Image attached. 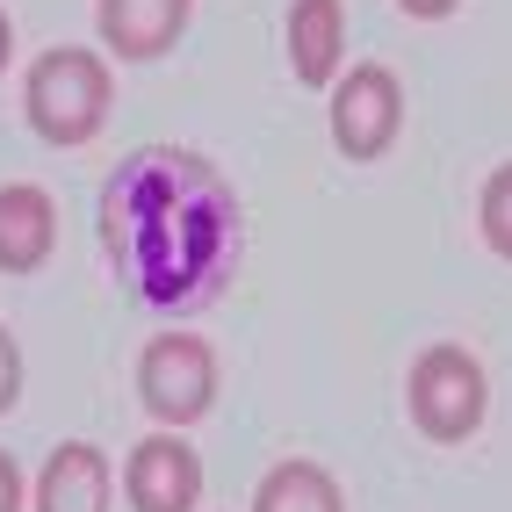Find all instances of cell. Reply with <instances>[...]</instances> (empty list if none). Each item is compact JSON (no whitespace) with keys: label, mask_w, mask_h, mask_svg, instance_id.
<instances>
[{"label":"cell","mask_w":512,"mask_h":512,"mask_svg":"<svg viewBox=\"0 0 512 512\" xmlns=\"http://www.w3.org/2000/svg\"><path fill=\"white\" fill-rule=\"evenodd\" d=\"M231 238H238L231 188L202 152L145 145L101 188V246L145 303H166V311L195 303L224 275Z\"/></svg>","instance_id":"1"},{"label":"cell","mask_w":512,"mask_h":512,"mask_svg":"<svg viewBox=\"0 0 512 512\" xmlns=\"http://www.w3.org/2000/svg\"><path fill=\"white\" fill-rule=\"evenodd\" d=\"M22 109L37 123L44 145H87L101 116H109V65L80 44H58L29 65V87H22Z\"/></svg>","instance_id":"2"},{"label":"cell","mask_w":512,"mask_h":512,"mask_svg":"<svg viewBox=\"0 0 512 512\" xmlns=\"http://www.w3.org/2000/svg\"><path fill=\"white\" fill-rule=\"evenodd\" d=\"M404 397H412V419L426 440H440V448H455V440H469L476 426H484V361H476L469 347H426L412 361V383H404Z\"/></svg>","instance_id":"3"},{"label":"cell","mask_w":512,"mask_h":512,"mask_svg":"<svg viewBox=\"0 0 512 512\" xmlns=\"http://www.w3.org/2000/svg\"><path fill=\"white\" fill-rule=\"evenodd\" d=\"M138 397L159 426H195L217 404V354L195 332H159L138 354Z\"/></svg>","instance_id":"4"},{"label":"cell","mask_w":512,"mask_h":512,"mask_svg":"<svg viewBox=\"0 0 512 512\" xmlns=\"http://www.w3.org/2000/svg\"><path fill=\"white\" fill-rule=\"evenodd\" d=\"M397 123H404V87H397L390 65H354L332 87V138L347 159H383Z\"/></svg>","instance_id":"5"},{"label":"cell","mask_w":512,"mask_h":512,"mask_svg":"<svg viewBox=\"0 0 512 512\" xmlns=\"http://www.w3.org/2000/svg\"><path fill=\"white\" fill-rule=\"evenodd\" d=\"M123 491L138 512H195L202 505V455L181 433H152L123 462Z\"/></svg>","instance_id":"6"},{"label":"cell","mask_w":512,"mask_h":512,"mask_svg":"<svg viewBox=\"0 0 512 512\" xmlns=\"http://www.w3.org/2000/svg\"><path fill=\"white\" fill-rule=\"evenodd\" d=\"M109 498H116L109 455L94 440H58L37 476V512H109Z\"/></svg>","instance_id":"7"},{"label":"cell","mask_w":512,"mask_h":512,"mask_svg":"<svg viewBox=\"0 0 512 512\" xmlns=\"http://www.w3.org/2000/svg\"><path fill=\"white\" fill-rule=\"evenodd\" d=\"M51 246H58L51 195L29 188V181H8L0 188V267H8V275H37L51 260Z\"/></svg>","instance_id":"8"},{"label":"cell","mask_w":512,"mask_h":512,"mask_svg":"<svg viewBox=\"0 0 512 512\" xmlns=\"http://www.w3.org/2000/svg\"><path fill=\"white\" fill-rule=\"evenodd\" d=\"M195 0H101V37L116 58H159L181 44Z\"/></svg>","instance_id":"9"},{"label":"cell","mask_w":512,"mask_h":512,"mask_svg":"<svg viewBox=\"0 0 512 512\" xmlns=\"http://www.w3.org/2000/svg\"><path fill=\"white\" fill-rule=\"evenodd\" d=\"M339 51H347V8L339 0H296L289 8V65L303 87H325Z\"/></svg>","instance_id":"10"},{"label":"cell","mask_w":512,"mask_h":512,"mask_svg":"<svg viewBox=\"0 0 512 512\" xmlns=\"http://www.w3.org/2000/svg\"><path fill=\"white\" fill-rule=\"evenodd\" d=\"M253 512H347V498L318 462H275L253 491Z\"/></svg>","instance_id":"11"},{"label":"cell","mask_w":512,"mask_h":512,"mask_svg":"<svg viewBox=\"0 0 512 512\" xmlns=\"http://www.w3.org/2000/svg\"><path fill=\"white\" fill-rule=\"evenodd\" d=\"M476 217H484L491 253H498V260H512V159L484 181V202H476Z\"/></svg>","instance_id":"12"},{"label":"cell","mask_w":512,"mask_h":512,"mask_svg":"<svg viewBox=\"0 0 512 512\" xmlns=\"http://www.w3.org/2000/svg\"><path fill=\"white\" fill-rule=\"evenodd\" d=\"M15 397H22V347H15V332L0 325V412H15Z\"/></svg>","instance_id":"13"},{"label":"cell","mask_w":512,"mask_h":512,"mask_svg":"<svg viewBox=\"0 0 512 512\" xmlns=\"http://www.w3.org/2000/svg\"><path fill=\"white\" fill-rule=\"evenodd\" d=\"M0 512H22V469L8 448H0Z\"/></svg>","instance_id":"14"},{"label":"cell","mask_w":512,"mask_h":512,"mask_svg":"<svg viewBox=\"0 0 512 512\" xmlns=\"http://www.w3.org/2000/svg\"><path fill=\"white\" fill-rule=\"evenodd\" d=\"M8 51H15V22L0 15V73H8Z\"/></svg>","instance_id":"15"},{"label":"cell","mask_w":512,"mask_h":512,"mask_svg":"<svg viewBox=\"0 0 512 512\" xmlns=\"http://www.w3.org/2000/svg\"><path fill=\"white\" fill-rule=\"evenodd\" d=\"M404 8H412V15H448L455 0H404Z\"/></svg>","instance_id":"16"}]
</instances>
